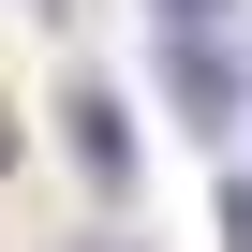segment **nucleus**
Listing matches in <instances>:
<instances>
[{"label": "nucleus", "instance_id": "nucleus-5", "mask_svg": "<svg viewBox=\"0 0 252 252\" xmlns=\"http://www.w3.org/2000/svg\"><path fill=\"white\" fill-rule=\"evenodd\" d=\"M74 252H149V237H74Z\"/></svg>", "mask_w": 252, "mask_h": 252}, {"label": "nucleus", "instance_id": "nucleus-6", "mask_svg": "<svg viewBox=\"0 0 252 252\" xmlns=\"http://www.w3.org/2000/svg\"><path fill=\"white\" fill-rule=\"evenodd\" d=\"M0 178H15V134H0Z\"/></svg>", "mask_w": 252, "mask_h": 252}, {"label": "nucleus", "instance_id": "nucleus-3", "mask_svg": "<svg viewBox=\"0 0 252 252\" xmlns=\"http://www.w3.org/2000/svg\"><path fill=\"white\" fill-rule=\"evenodd\" d=\"M208 15H237V0H149V30H208Z\"/></svg>", "mask_w": 252, "mask_h": 252}, {"label": "nucleus", "instance_id": "nucleus-1", "mask_svg": "<svg viewBox=\"0 0 252 252\" xmlns=\"http://www.w3.org/2000/svg\"><path fill=\"white\" fill-rule=\"evenodd\" d=\"M163 104H178V134H237V104H252V45H237V15L163 30Z\"/></svg>", "mask_w": 252, "mask_h": 252}, {"label": "nucleus", "instance_id": "nucleus-2", "mask_svg": "<svg viewBox=\"0 0 252 252\" xmlns=\"http://www.w3.org/2000/svg\"><path fill=\"white\" fill-rule=\"evenodd\" d=\"M60 134H74V163H89L104 193L134 178V104H119V89H74V104H60Z\"/></svg>", "mask_w": 252, "mask_h": 252}, {"label": "nucleus", "instance_id": "nucleus-4", "mask_svg": "<svg viewBox=\"0 0 252 252\" xmlns=\"http://www.w3.org/2000/svg\"><path fill=\"white\" fill-rule=\"evenodd\" d=\"M222 252H252V178H222Z\"/></svg>", "mask_w": 252, "mask_h": 252}]
</instances>
